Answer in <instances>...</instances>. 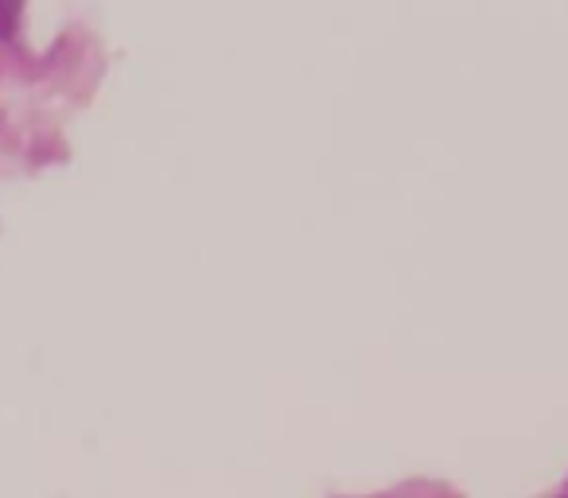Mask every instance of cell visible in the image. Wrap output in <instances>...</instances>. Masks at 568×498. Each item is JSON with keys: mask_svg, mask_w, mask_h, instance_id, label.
I'll return each mask as SVG.
<instances>
[{"mask_svg": "<svg viewBox=\"0 0 568 498\" xmlns=\"http://www.w3.org/2000/svg\"><path fill=\"white\" fill-rule=\"evenodd\" d=\"M17 17H20V4H0V40H9V35H12Z\"/></svg>", "mask_w": 568, "mask_h": 498, "instance_id": "6da1fadb", "label": "cell"}]
</instances>
